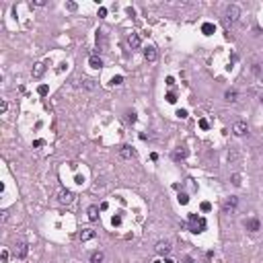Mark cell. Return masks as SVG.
<instances>
[{
    "instance_id": "obj_1",
    "label": "cell",
    "mask_w": 263,
    "mask_h": 263,
    "mask_svg": "<svg viewBox=\"0 0 263 263\" xmlns=\"http://www.w3.org/2000/svg\"><path fill=\"white\" fill-rule=\"evenodd\" d=\"M238 17H241V8L236 6V4H230V6L226 8V21L234 23V21H238Z\"/></svg>"
},
{
    "instance_id": "obj_2",
    "label": "cell",
    "mask_w": 263,
    "mask_h": 263,
    "mask_svg": "<svg viewBox=\"0 0 263 263\" xmlns=\"http://www.w3.org/2000/svg\"><path fill=\"white\" fill-rule=\"evenodd\" d=\"M236 204H238V200H236L234 195H230L228 200L224 201V206H222V212H224V214H232V210L236 208Z\"/></svg>"
},
{
    "instance_id": "obj_3",
    "label": "cell",
    "mask_w": 263,
    "mask_h": 263,
    "mask_svg": "<svg viewBox=\"0 0 263 263\" xmlns=\"http://www.w3.org/2000/svg\"><path fill=\"white\" fill-rule=\"evenodd\" d=\"M156 253H158V255H169V253H171V242L169 241L156 242Z\"/></svg>"
},
{
    "instance_id": "obj_4",
    "label": "cell",
    "mask_w": 263,
    "mask_h": 263,
    "mask_svg": "<svg viewBox=\"0 0 263 263\" xmlns=\"http://www.w3.org/2000/svg\"><path fill=\"white\" fill-rule=\"evenodd\" d=\"M128 43H130L132 49H140V45H142V41H140V35H138V33H130V35H128Z\"/></svg>"
},
{
    "instance_id": "obj_5",
    "label": "cell",
    "mask_w": 263,
    "mask_h": 263,
    "mask_svg": "<svg viewBox=\"0 0 263 263\" xmlns=\"http://www.w3.org/2000/svg\"><path fill=\"white\" fill-rule=\"evenodd\" d=\"M58 195H60V204H70V201H74V193H72L70 189H62Z\"/></svg>"
},
{
    "instance_id": "obj_6",
    "label": "cell",
    "mask_w": 263,
    "mask_h": 263,
    "mask_svg": "<svg viewBox=\"0 0 263 263\" xmlns=\"http://www.w3.org/2000/svg\"><path fill=\"white\" fill-rule=\"evenodd\" d=\"M119 156H121V158H125V160H130V158H134V156H136V150H134L132 146H121Z\"/></svg>"
},
{
    "instance_id": "obj_7",
    "label": "cell",
    "mask_w": 263,
    "mask_h": 263,
    "mask_svg": "<svg viewBox=\"0 0 263 263\" xmlns=\"http://www.w3.org/2000/svg\"><path fill=\"white\" fill-rule=\"evenodd\" d=\"M232 132H234L236 136H245V134L249 132V128H247V124H245V121H236V124L232 125Z\"/></svg>"
},
{
    "instance_id": "obj_8",
    "label": "cell",
    "mask_w": 263,
    "mask_h": 263,
    "mask_svg": "<svg viewBox=\"0 0 263 263\" xmlns=\"http://www.w3.org/2000/svg\"><path fill=\"white\" fill-rule=\"evenodd\" d=\"M144 58H146V62H154L158 58V54H156V49L152 45H148V48H144Z\"/></svg>"
},
{
    "instance_id": "obj_9",
    "label": "cell",
    "mask_w": 263,
    "mask_h": 263,
    "mask_svg": "<svg viewBox=\"0 0 263 263\" xmlns=\"http://www.w3.org/2000/svg\"><path fill=\"white\" fill-rule=\"evenodd\" d=\"M27 245L25 242H17V247H14V255L19 257V259H23V257H27Z\"/></svg>"
},
{
    "instance_id": "obj_10",
    "label": "cell",
    "mask_w": 263,
    "mask_h": 263,
    "mask_svg": "<svg viewBox=\"0 0 263 263\" xmlns=\"http://www.w3.org/2000/svg\"><path fill=\"white\" fill-rule=\"evenodd\" d=\"M78 238H80V241H90V238H95V230L93 228H82L80 230V234H78Z\"/></svg>"
},
{
    "instance_id": "obj_11",
    "label": "cell",
    "mask_w": 263,
    "mask_h": 263,
    "mask_svg": "<svg viewBox=\"0 0 263 263\" xmlns=\"http://www.w3.org/2000/svg\"><path fill=\"white\" fill-rule=\"evenodd\" d=\"M43 72H45V66H43V64H35L33 70H31V76L33 78H41Z\"/></svg>"
},
{
    "instance_id": "obj_12",
    "label": "cell",
    "mask_w": 263,
    "mask_h": 263,
    "mask_svg": "<svg viewBox=\"0 0 263 263\" xmlns=\"http://www.w3.org/2000/svg\"><path fill=\"white\" fill-rule=\"evenodd\" d=\"M89 64H90V68H103V60L99 58V55H90L89 58Z\"/></svg>"
},
{
    "instance_id": "obj_13",
    "label": "cell",
    "mask_w": 263,
    "mask_h": 263,
    "mask_svg": "<svg viewBox=\"0 0 263 263\" xmlns=\"http://www.w3.org/2000/svg\"><path fill=\"white\" fill-rule=\"evenodd\" d=\"M236 97H238V95H236L234 89H230V90H226V93H224V99H226L228 103H236V101H238Z\"/></svg>"
},
{
    "instance_id": "obj_14",
    "label": "cell",
    "mask_w": 263,
    "mask_h": 263,
    "mask_svg": "<svg viewBox=\"0 0 263 263\" xmlns=\"http://www.w3.org/2000/svg\"><path fill=\"white\" fill-rule=\"evenodd\" d=\"M247 228H249L251 232H257V230L261 228V224H259V220H255V218H253V220L247 222Z\"/></svg>"
},
{
    "instance_id": "obj_15",
    "label": "cell",
    "mask_w": 263,
    "mask_h": 263,
    "mask_svg": "<svg viewBox=\"0 0 263 263\" xmlns=\"http://www.w3.org/2000/svg\"><path fill=\"white\" fill-rule=\"evenodd\" d=\"M97 218H99V208H97V206H90V208H89V220L95 222Z\"/></svg>"
},
{
    "instance_id": "obj_16",
    "label": "cell",
    "mask_w": 263,
    "mask_h": 263,
    "mask_svg": "<svg viewBox=\"0 0 263 263\" xmlns=\"http://www.w3.org/2000/svg\"><path fill=\"white\" fill-rule=\"evenodd\" d=\"M103 253H101V251H95V253H93V255H90V263H101L103 261Z\"/></svg>"
},
{
    "instance_id": "obj_17",
    "label": "cell",
    "mask_w": 263,
    "mask_h": 263,
    "mask_svg": "<svg viewBox=\"0 0 263 263\" xmlns=\"http://www.w3.org/2000/svg\"><path fill=\"white\" fill-rule=\"evenodd\" d=\"M82 86H84V89H86V90H95V89H97V86H99V84L95 82V80H90V78H86V80H84V82H82Z\"/></svg>"
},
{
    "instance_id": "obj_18",
    "label": "cell",
    "mask_w": 263,
    "mask_h": 263,
    "mask_svg": "<svg viewBox=\"0 0 263 263\" xmlns=\"http://www.w3.org/2000/svg\"><path fill=\"white\" fill-rule=\"evenodd\" d=\"M97 45H99V51L105 48V35H103V31H97Z\"/></svg>"
},
{
    "instance_id": "obj_19",
    "label": "cell",
    "mask_w": 263,
    "mask_h": 263,
    "mask_svg": "<svg viewBox=\"0 0 263 263\" xmlns=\"http://www.w3.org/2000/svg\"><path fill=\"white\" fill-rule=\"evenodd\" d=\"M201 31H204L206 35L214 33V25H212V23H204V27H201Z\"/></svg>"
},
{
    "instance_id": "obj_20",
    "label": "cell",
    "mask_w": 263,
    "mask_h": 263,
    "mask_svg": "<svg viewBox=\"0 0 263 263\" xmlns=\"http://www.w3.org/2000/svg\"><path fill=\"white\" fill-rule=\"evenodd\" d=\"M121 82H124V76H113L111 78V84H113V86H119Z\"/></svg>"
},
{
    "instance_id": "obj_21",
    "label": "cell",
    "mask_w": 263,
    "mask_h": 263,
    "mask_svg": "<svg viewBox=\"0 0 263 263\" xmlns=\"http://www.w3.org/2000/svg\"><path fill=\"white\" fill-rule=\"evenodd\" d=\"M230 181H232V185L238 187V185H241V175H236V173H234L232 177H230Z\"/></svg>"
},
{
    "instance_id": "obj_22",
    "label": "cell",
    "mask_w": 263,
    "mask_h": 263,
    "mask_svg": "<svg viewBox=\"0 0 263 263\" xmlns=\"http://www.w3.org/2000/svg\"><path fill=\"white\" fill-rule=\"evenodd\" d=\"M185 156H187L185 150H177V152H175V158H177V160H179V158H185Z\"/></svg>"
},
{
    "instance_id": "obj_23",
    "label": "cell",
    "mask_w": 263,
    "mask_h": 263,
    "mask_svg": "<svg viewBox=\"0 0 263 263\" xmlns=\"http://www.w3.org/2000/svg\"><path fill=\"white\" fill-rule=\"evenodd\" d=\"M111 224H113V226H121V218H119V216H113Z\"/></svg>"
},
{
    "instance_id": "obj_24",
    "label": "cell",
    "mask_w": 263,
    "mask_h": 263,
    "mask_svg": "<svg viewBox=\"0 0 263 263\" xmlns=\"http://www.w3.org/2000/svg\"><path fill=\"white\" fill-rule=\"evenodd\" d=\"M37 93H39V95H48V86H45V84H41V86H39V89H37Z\"/></svg>"
},
{
    "instance_id": "obj_25",
    "label": "cell",
    "mask_w": 263,
    "mask_h": 263,
    "mask_svg": "<svg viewBox=\"0 0 263 263\" xmlns=\"http://www.w3.org/2000/svg\"><path fill=\"white\" fill-rule=\"evenodd\" d=\"M177 117H179V119H185V117H187V111H185V109H179V111H177Z\"/></svg>"
},
{
    "instance_id": "obj_26",
    "label": "cell",
    "mask_w": 263,
    "mask_h": 263,
    "mask_svg": "<svg viewBox=\"0 0 263 263\" xmlns=\"http://www.w3.org/2000/svg\"><path fill=\"white\" fill-rule=\"evenodd\" d=\"M165 99H166V103H175V101H177V99H175V95H173V93H169V95H166Z\"/></svg>"
},
{
    "instance_id": "obj_27",
    "label": "cell",
    "mask_w": 263,
    "mask_h": 263,
    "mask_svg": "<svg viewBox=\"0 0 263 263\" xmlns=\"http://www.w3.org/2000/svg\"><path fill=\"white\" fill-rule=\"evenodd\" d=\"M6 109H8V103H6V101H2V103H0V111H2V113H6Z\"/></svg>"
},
{
    "instance_id": "obj_28",
    "label": "cell",
    "mask_w": 263,
    "mask_h": 263,
    "mask_svg": "<svg viewBox=\"0 0 263 263\" xmlns=\"http://www.w3.org/2000/svg\"><path fill=\"white\" fill-rule=\"evenodd\" d=\"M66 8H68V10H76V2H68V4H66Z\"/></svg>"
},
{
    "instance_id": "obj_29",
    "label": "cell",
    "mask_w": 263,
    "mask_h": 263,
    "mask_svg": "<svg viewBox=\"0 0 263 263\" xmlns=\"http://www.w3.org/2000/svg\"><path fill=\"white\" fill-rule=\"evenodd\" d=\"M200 128L201 130H208V121H206V119H200Z\"/></svg>"
},
{
    "instance_id": "obj_30",
    "label": "cell",
    "mask_w": 263,
    "mask_h": 263,
    "mask_svg": "<svg viewBox=\"0 0 263 263\" xmlns=\"http://www.w3.org/2000/svg\"><path fill=\"white\" fill-rule=\"evenodd\" d=\"M43 144H45L43 140H35V142H33V146H35V148H39V146H43Z\"/></svg>"
},
{
    "instance_id": "obj_31",
    "label": "cell",
    "mask_w": 263,
    "mask_h": 263,
    "mask_svg": "<svg viewBox=\"0 0 263 263\" xmlns=\"http://www.w3.org/2000/svg\"><path fill=\"white\" fill-rule=\"evenodd\" d=\"M166 84H169V86H175V78L169 76V78H166Z\"/></svg>"
},
{
    "instance_id": "obj_32",
    "label": "cell",
    "mask_w": 263,
    "mask_h": 263,
    "mask_svg": "<svg viewBox=\"0 0 263 263\" xmlns=\"http://www.w3.org/2000/svg\"><path fill=\"white\" fill-rule=\"evenodd\" d=\"M2 261H4V263H6V261H8V251H6V249L2 251Z\"/></svg>"
},
{
    "instance_id": "obj_33",
    "label": "cell",
    "mask_w": 263,
    "mask_h": 263,
    "mask_svg": "<svg viewBox=\"0 0 263 263\" xmlns=\"http://www.w3.org/2000/svg\"><path fill=\"white\" fill-rule=\"evenodd\" d=\"M179 201H181V204H187V195L181 193V195H179Z\"/></svg>"
},
{
    "instance_id": "obj_34",
    "label": "cell",
    "mask_w": 263,
    "mask_h": 263,
    "mask_svg": "<svg viewBox=\"0 0 263 263\" xmlns=\"http://www.w3.org/2000/svg\"><path fill=\"white\" fill-rule=\"evenodd\" d=\"M128 121H132V124H134V121H136V115H134V113H128Z\"/></svg>"
},
{
    "instance_id": "obj_35",
    "label": "cell",
    "mask_w": 263,
    "mask_h": 263,
    "mask_svg": "<svg viewBox=\"0 0 263 263\" xmlns=\"http://www.w3.org/2000/svg\"><path fill=\"white\" fill-rule=\"evenodd\" d=\"M105 14H107V8L101 6V8H99V17H105Z\"/></svg>"
},
{
    "instance_id": "obj_36",
    "label": "cell",
    "mask_w": 263,
    "mask_h": 263,
    "mask_svg": "<svg viewBox=\"0 0 263 263\" xmlns=\"http://www.w3.org/2000/svg\"><path fill=\"white\" fill-rule=\"evenodd\" d=\"M185 263H193V259H191V257H187V259H185Z\"/></svg>"
},
{
    "instance_id": "obj_37",
    "label": "cell",
    "mask_w": 263,
    "mask_h": 263,
    "mask_svg": "<svg viewBox=\"0 0 263 263\" xmlns=\"http://www.w3.org/2000/svg\"><path fill=\"white\" fill-rule=\"evenodd\" d=\"M261 103H263V99H261Z\"/></svg>"
}]
</instances>
